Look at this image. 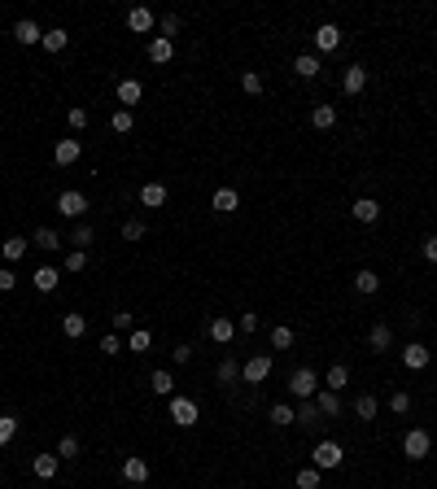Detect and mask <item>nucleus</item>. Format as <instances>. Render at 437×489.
I'll list each match as a JSON object with an SVG mask.
<instances>
[{
	"mask_svg": "<svg viewBox=\"0 0 437 489\" xmlns=\"http://www.w3.org/2000/svg\"><path fill=\"white\" fill-rule=\"evenodd\" d=\"M289 394H293L298 402L315 398V394H319V376H315V367H298L293 376H289Z\"/></svg>",
	"mask_w": 437,
	"mask_h": 489,
	"instance_id": "nucleus-1",
	"label": "nucleus"
},
{
	"mask_svg": "<svg viewBox=\"0 0 437 489\" xmlns=\"http://www.w3.org/2000/svg\"><path fill=\"white\" fill-rule=\"evenodd\" d=\"M311 459H315V467H319V472H332V467H342V463H346V450H342V442H315Z\"/></svg>",
	"mask_w": 437,
	"mask_h": 489,
	"instance_id": "nucleus-2",
	"label": "nucleus"
},
{
	"mask_svg": "<svg viewBox=\"0 0 437 489\" xmlns=\"http://www.w3.org/2000/svg\"><path fill=\"white\" fill-rule=\"evenodd\" d=\"M429 450H433V437H429V428H411L407 437H402V454H407L411 463L429 459Z\"/></svg>",
	"mask_w": 437,
	"mask_h": 489,
	"instance_id": "nucleus-3",
	"label": "nucleus"
},
{
	"mask_svg": "<svg viewBox=\"0 0 437 489\" xmlns=\"http://www.w3.org/2000/svg\"><path fill=\"white\" fill-rule=\"evenodd\" d=\"M267 376H271V354H254V358L240 363V380L245 385H263Z\"/></svg>",
	"mask_w": 437,
	"mask_h": 489,
	"instance_id": "nucleus-4",
	"label": "nucleus"
},
{
	"mask_svg": "<svg viewBox=\"0 0 437 489\" xmlns=\"http://www.w3.org/2000/svg\"><path fill=\"white\" fill-rule=\"evenodd\" d=\"M57 215H66V219H84V215H88V197H84L79 188H66V192L57 197Z\"/></svg>",
	"mask_w": 437,
	"mask_h": 489,
	"instance_id": "nucleus-5",
	"label": "nucleus"
},
{
	"mask_svg": "<svg viewBox=\"0 0 437 489\" xmlns=\"http://www.w3.org/2000/svg\"><path fill=\"white\" fill-rule=\"evenodd\" d=\"M337 48H342V26L319 22V26H315V57H319V53H337Z\"/></svg>",
	"mask_w": 437,
	"mask_h": 489,
	"instance_id": "nucleus-6",
	"label": "nucleus"
},
{
	"mask_svg": "<svg viewBox=\"0 0 437 489\" xmlns=\"http://www.w3.org/2000/svg\"><path fill=\"white\" fill-rule=\"evenodd\" d=\"M171 419L180 424V428H192V424H197V402L192 398H171Z\"/></svg>",
	"mask_w": 437,
	"mask_h": 489,
	"instance_id": "nucleus-7",
	"label": "nucleus"
},
{
	"mask_svg": "<svg viewBox=\"0 0 437 489\" xmlns=\"http://www.w3.org/2000/svg\"><path fill=\"white\" fill-rule=\"evenodd\" d=\"M390 346H394V328H390V323H371V332H367V350H371V354H385Z\"/></svg>",
	"mask_w": 437,
	"mask_h": 489,
	"instance_id": "nucleus-8",
	"label": "nucleus"
},
{
	"mask_svg": "<svg viewBox=\"0 0 437 489\" xmlns=\"http://www.w3.org/2000/svg\"><path fill=\"white\" fill-rule=\"evenodd\" d=\"M206 336H210V341H215V346H228V341L236 336V323L219 315V319H210V323H206Z\"/></svg>",
	"mask_w": 437,
	"mask_h": 489,
	"instance_id": "nucleus-9",
	"label": "nucleus"
},
{
	"mask_svg": "<svg viewBox=\"0 0 437 489\" xmlns=\"http://www.w3.org/2000/svg\"><path fill=\"white\" fill-rule=\"evenodd\" d=\"M363 88H367V70L354 61V66H346V75H342V92H346V96H359Z\"/></svg>",
	"mask_w": 437,
	"mask_h": 489,
	"instance_id": "nucleus-10",
	"label": "nucleus"
},
{
	"mask_svg": "<svg viewBox=\"0 0 437 489\" xmlns=\"http://www.w3.org/2000/svg\"><path fill=\"white\" fill-rule=\"evenodd\" d=\"M311 127H315V132H332V127H337V105L319 101V105L311 109Z\"/></svg>",
	"mask_w": 437,
	"mask_h": 489,
	"instance_id": "nucleus-11",
	"label": "nucleus"
},
{
	"mask_svg": "<svg viewBox=\"0 0 437 489\" xmlns=\"http://www.w3.org/2000/svg\"><path fill=\"white\" fill-rule=\"evenodd\" d=\"M79 153H84V144H79V140H57L53 162H57V166H75V162H79Z\"/></svg>",
	"mask_w": 437,
	"mask_h": 489,
	"instance_id": "nucleus-12",
	"label": "nucleus"
},
{
	"mask_svg": "<svg viewBox=\"0 0 437 489\" xmlns=\"http://www.w3.org/2000/svg\"><path fill=\"white\" fill-rule=\"evenodd\" d=\"M13 40H18V44H40L44 31H40L36 18H22V22H13Z\"/></svg>",
	"mask_w": 437,
	"mask_h": 489,
	"instance_id": "nucleus-13",
	"label": "nucleus"
},
{
	"mask_svg": "<svg viewBox=\"0 0 437 489\" xmlns=\"http://www.w3.org/2000/svg\"><path fill=\"white\" fill-rule=\"evenodd\" d=\"M123 481L144 485V481H149V463H144L140 454H132V459H123Z\"/></svg>",
	"mask_w": 437,
	"mask_h": 489,
	"instance_id": "nucleus-14",
	"label": "nucleus"
},
{
	"mask_svg": "<svg viewBox=\"0 0 437 489\" xmlns=\"http://www.w3.org/2000/svg\"><path fill=\"white\" fill-rule=\"evenodd\" d=\"M171 57H175V40L153 36V40H149V61H153V66H167Z\"/></svg>",
	"mask_w": 437,
	"mask_h": 489,
	"instance_id": "nucleus-15",
	"label": "nucleus"
},
{
	"mask_svg": "<svg viewBox=\"0 0 437 489\" xmlns=\"http://www.w3.org/2000/svg\"><path fill=\"white\" fill-rule=\"evenodd\" d=\"M118 109H132V105H140V96H144V88L136 84V79H123V84H118Z\"/></svg>",
	"mask_w": 437,
	"mask_h": 489,
	"instance_id": "nucleus-16",
	"label": "nucleus"
},
{
	"mask_svg": "<svg viewBox=\"0 0 437 489\" xmlns=\"http://www.w3.org/2000/svg\"><path fill=\"white\" fill-rule=\"evenodd\" d=\"M31 284H36V293H53V288L61 284V271H57V267H36Z\"/></svg>",
	"mask_w": 437,
	"mask_h": 489,
	"instance_id": "nucleus-17",
	"label": "nucleus"
},
{
	"mask_svg": "<svg viewBox=\"0 0 437 489\" xmlns=\"http://www.w3.org/2000/svg\"><path fill=\"white\" fill-rule=\"evenodd\" d=\"M315 406H319V415L337 419V415H342V394H332V389H319V394H315Z\"/></svg>",
	"mask_w": 437,
	"mask_h": 489,
	"instance_id": "nucleus-18",
	"label": "nucleus"
},
{
	"mask_svg": "<svg viewBox=\"0 0 437 489\" xmlns=\"http://www.w3.org/2000/svg\"><path fill=\"white\" fill-rule=\"evenodd\" d=\"M57 467H61L57 454H36V459H31V472H36L40 481H53V476H57Z\"/></svg>",
	"mask_w": 437,
	"mask_h": 489,
	"instance_id": "nucleus-19",
	"label": "nucleus"
},
{
	"mask_svg": "<svg viewBox=\"0 0 437 489\" xmlns=\"http://www.w3.org/2000/svg\"><path fill=\"white\" fill-rule=\"evenodd\" d=\"M153 22H158V18H153V13H149V9H144V5H136V9H127V26H132V31H136V36H144V31H153Z\"/></svg>",
	"mask_w": 437,
	"mask_h": 489,
	"instance_id": "nucleus-20",
	"label": "nucleus"
},
{
	"mask_svg": "<svg viewBox=\"0 0 437 489\" xmlns=\"http://www.w3.org/2000/svg\"><path fill=\"white\" fill-rule=\"evenodd\" d=\"M140 205L144 210H162L167 205V184H144L140 188Z\"/></svg>",
	"mask_w": 437,
	"mask_h": 489,
	"instance_id": "nucleus-21",
	"label": "nucleus"
},
{
	"mask_svg": "<svg viewBox=\"0 0 437 489\" xmlns=\"http://www.w3.org/2000/svg\"><path fill=\"white\" fill-rule=\"evenodd\" d=\"M210 205H215L219 215H232V210L240 205V192H236V188H215V197H210Z\"/></svg>",
	"mask_w": 437,
	"mask_h": 489,
	"instance_id": "nucleus-22",
	"label": "nucleus"
},
{
	"mask_svg": "<svg viewBox=\"0 0 437 489\" xmlns=\"http://www.w3.org/2000/svg\"><path fill=\"white\" fill-rule=\"evenodd\" d=\"M402 363H407L411 371H424V367H429V346H420V341H411V346L402 350Z\"/></svg>",
	"mask_w": 437,
	"mask_h": 489,
	"instance_id": "nucleus-23",
	"label": "nucleus"
},
{
	"mask_svg": "<svg viewBox=\"0 0 437 489\" xmlns=\"http://www.w3.org/2000/svg\"><path fill=\"white\" fill-rule=\"evenodd\" d=\"M350 215L359 219V223H376V219H381V201H371V197H359V201L350 205Z\"/></svg>",
	"mask_w": 437,
	"mask_h": 489,
	"instance_id": "nucleus-24",
	"label": "nucleus"
},
{
	"mask_svg": "<svg viewBox=\"0 0 437 489\" xmlns=\"http://www.w3.org/2000/svg\"><path fill=\"white\" fill-rule=\"evenodd\" d=\"M319 70H323V61H319L315 53H302V57H293V75H298V79H315Z\"/></svg>",
	"mask_w": 437,
	"mask_h": 489,
	"instance_id": "nucleus-25",
	"label": "nucleus"
},
{
	"mask_svg": "<svg viewBox=\"0 0 437 489\" xmlns=\"http://www.w3.org/2000/svg\"><path fill=\"white\" fill-rule=\"evenodd\" d=\"M26 249H31V240H26V236H9L5 244H0V254H5V263H9V267L18 263V258H22Z\"/></svg>",
	"mask_w": 437,
	"mask_h": 489,
	"instance_id": "nucleus-26",
	"label": "nucleus"
},
{
	"mask_svg": "<svg viewBox=\"0 0 437 489\" xmlns=\"http://www.w3.org/2000/svg\"><path fill=\"white\" fill-rule=\"evenodd\" d=\"M346 385H350V367H346V363L328 367V376H323V389H332V394H342Z\"/></svg>",
	"mask_w": 437,
	"mask_h": 489,
	"instance_id": "nucleus-27",
	"label": "nucleus"
},
{
	"mask_svg": "<svg viewBox=\"0 0 437 489\" xmlns=\"http://www.w3.org/2000/svg\"><path fill=\"white\" fill-rule=\"evenodd\" d=\"M267 419L276 424V428H289V424H298V411H293V406H289V402H276V406H271V411H267Z\"/></svg>",
	"mask_w": 437,
	"mask_h": 489,
	"instance_id": "nucleus-28",
	"label": "nucleus"
},
{
	"mask_svg": "<svg viewBox=\"0 0 437 489\" xmlns=\"http://www.w3.org/2000/svg\"><path fill=\"white\" fill-rule=\"evenodd\" d=\"M319 419H323V415H319L315 398H306V402L298 406V424H302V428H311V433H315V428H319Z\"/></svg>",
	"mask_w": 437,
	"mask_h": 489,
	"instance_id": "nucleus-29",
	"label": "nucleus"
},
{
	"mask_svg": "<svg viewBox=\"0 0 437 489\" xmlns=\"http://www.w3.org/2000/svg\"><path fill=\"white\" fill-rule=\"evenodd\" d=\"M44 53H61V48L70 44V31H61V26H53V31H44Z\"/></svg>",
	"mask_w": 437,
	"mask_h": 489,
	"instance_id": "nucleus-30",
	"label": "nucleus"
},
{
	"mask_svg": "<svg viewBox=\"0 0 437 489\" xmlns=\"http://www.w3.org/2000/svg\"><path fill=\"white\" fill-rule=\"evenodd\" d=\"M31 244H36V249H44V254H53V249H61V236L53 232V227H40V232L31 236Z\"/></svg>",
	"mask_w": 437,
	"mask_h": 489,
	"instance_id": "nucleus-31",
	"label": "nucleus"
},
{
	"mask_svg": "<svg viewBox=\"0 0 437 489\" xmlns=\"http://www.w3.org/2000/svg\"><path fill=\"white\" fill-rule=\"evenodd\" d=\"M376 288H381V275H376V271H367V267H363L359 275H354V293H363V297H371Z\"/></svg>",
	"mask_w": 437,
	"mask_h": 489,
	"instance_id": "nucleus-32",
	"label": "nucleus"
},
{
	"mask_svg": "<svg viewBox=\"0 0 437 489\" xmlns=\"http://www.w3.org/2000/svg\"><path fill=\"white\" fill-rule=\"evenodd\" d=\"M61 332H66L70 341H79V336H84V332H88V319H84V315H79V311H75V315H61Z\"/></svg>",
	"mask_w": 437,
	"mask_h": 489,
	"instance_id": "nucleus-33",
	"label": "nucleus"
},
{
	"mask_svg": "<svg viewBox=\"0 0 437 489\" xmlns=\"http://www.w3.org/2000/svg\"><path fill=\"white\" fill-rule=\"evenodd\" d=\"M149 389H153V394H162V398H175V376H171V371H153Z\"/></svg>",
	"mask_w": 437,
	"mask_h": 489,
	"instance_id": "nucleus-34",
	"label": "nucleus"
},
{
	"mask_svg": "<svg viewBox=\"0 0 437 489\" xmlns=\"http://www.w3.org/2000/svg\"><path fill=\"white\" fill-rule=\"evenodd\" d=\"M376 411H381V402L371 398V394H359V398H354V415H359L363 424H367V419H376Z\"/></svg>",
	"mask_w": 437,
	"mask_h": 489,
	"instance_id": "nucleus-35",
	"label": "nucleus"
},
{
	"mask_svg": "<svg viewBox=\"0 0 437 489\" xmlns=\"http://www.w3.org/2000/svg\"><path fill=\"white\" fill-rule=\"evenodd\" d=\"M236 380H240V363L228 354V358L219 363V385H236Z\"/></svg>",
	"mask_w": 437,
	"mask_h": 489,
	"instance_id": "nucleus-36",
	"label": "nucleus"
},
{
	"mask_svg": "<svg viewBox=\"0 0 437 489\" xmlns=\"http://www.w3.org/2000/svg\"><path fill=\"white\" fill-rule=\"evenodd\" d=\"M293 346V328H289V323H276V328H271V350H289Z\"/></svg>",
	"mask_w": 437,
	"mask_h": 489,
	"instance_id": "nucleus-37",
	"label": "nucleus"
},
{
	"mask_svg": "<svg viewBox=\"0 0 437 489\" xmlns=\"http://www.w3.org/2000/svg\"><path fill=\"white\" fill-rule=\"evenodd\" d=\"M109 127H114L118 136H127V132L136 127V114H132V109H114V118H109Z\"/></svg>",
	"mask_w": 437,
	"mask_h": 489,
	"instance_id": "nucleus-38",
	"label": "nucleus"
},
{
	"mask_svg": "<svg viewBox=\"0 0 437 489\" xmlns=\"http://www.w3.org/2000/svg\"><path fill=\"white\" fill-rule=\"evenodd\" d=\"M57 459H79V437L75 433H66V437H61V442H57Z\"/></svg>",
	"mask_w": 437,
	"mask_h": 489,
	"instance_id": "nucleus-39",
	"label": "nucleus"
},
{
	"mask_svg": "<svg viewBox=\"0 0 437 489\" xmlns=\"http://www.w3.org/2000/svg\"><path fill=\"white\" fill-rule=\"evenodd\" d=\"M96 240V232H92V223H75V236H70V244L75 249H88V244Z\"/></svg>",
	"mask_w": 437,
	"mask_h": 489,
	"instance_id": "nucleus-40",
	"label": "nucleus"
},
{
	"mask_svg": "<svg viewBox=\"0 0 437 489\" xmlns=\"http://www.w3.org/2000/svg\"><path fill=\"white\" fill-rule=\"evenodd\" d=\"M153 346V332L149 328H132V336H127V350H149Z\"/></svg>",
	"mask_w": 437,
	"mask_h": 489,
	"instance_id": "nucleus-41",
	"label": "nucleus"
},
{
	"mask_svg": "<svg viewBox=\"0 0 437 489\" xmlns=\"http://www.w3.org/2000/svg\"><path fill=\"white\" fill-rule=\"evenodd\" d=\"M390 411L394 415H407L411 411V394H407V389H394V394H390Z\"/></svg>",
	"mask_w": 437,
	"mask_h": 489,
	"instance_id": "nucleus-42",
	"label": "nucleus"
},
{
	"mask_svg": "<svg viewBox=\"0 0 437 489\" xmlns=\"http://www.w3.org/2000/svg\"><path fill=\"white\" fill-rule=\"evenodd\" d=\"M84 267H88V249H70V254H66V263H61V271H75V275L84 271Z\"/></svg>",
	"mask_w": 437,
	"mask_h": 489,
	"instance_id": "nucleus-43",
	"label": "nucleus"
},
{
	"mask_svg": "<svg viewBox=\"0 0 437 489\" xmlns=\"http://www.w3.org/2000/svg\"><path fill=\"white\" fill-rule=\"evenodd\" d=\"M158 31H162V40H175V36H180V13H167V18H158Z\"/></svg>",
	"mask_w": 437,
	"mask_h": 489,
	"instance_id": "nucleus-44",
	"label": "nucleus"
},
{
	"mask_svg": "<svg viewBox=\"0 0 437 489\" xmlns=\"http://www.w3.org/2000/svg\"><path fill=\"white\" fill-rule=\"evenodd\" d=\"M319 481H323L319 467H302V472H298V489H319Z\"/></svg>",
	"mask_w": 437,
	"mask_h": 489,
	"instance_id": "nucleus-45",
	"label": "nucleus"
},
{
	"mask_svg": "<svg viewBox=\"0 0 437 489\" xmlns=\"http://www.w3.org/2000/svg\"><path fill=\"white\" fill-rule=\"evenodd\" d=\"M240 92L258 96V92H263V75H258V70H245V75H240Z\"/></svg>",
	"mask_w": 437,
	"mask_h": 489,
	"instance_id": "nucleus-46",
	"label": "nucleus"
},
{
	"mask_svg": "<svg viewBox=\"0 0 437 489\" xmlns=\"http://www.w3.org/2000/svg\"><path fill=\"white\" fill-rule=\"evenodd\" d=\"M13 437H18V419H13V415H0V446H9Z\"/></svg>",
	"mask_w": 437,
	"mask_h": 489,
	"instance_id": "nucleus-47",
	"label": "nucleus"
},
{
	"mask_svg": "<svg viewBox=\"0 0 437 489\" xmlns=\"http://www.w3.org/2000/svg\"><path fill=\"white\" fill-rule=\"evenodd\" d=\"M123 240H144V219H127L123 223Z\"/></svg>",
	"mask_w": 437,
	"mask_h": 489,
	"instance_id": "nucleus-48",
	"label": "nucleus"
},
{
	"mask_svg": "<svg viewBox=\"0 0 437 489\" xmlns=\"http://www.w3.org/2000/svg\"><path fill=\"white\" fill-rule=\"evenodd\" d=\"M101 354H109V358H114V354H123V341H118V332H105V336H101Z\"/></svg>",
	"mask_w": 437,
	"mask_h": 489,
	"instance_id": "nucleus-49",
	"label": "nucleus"
},
{
	"mask_svg": "<svg viewBox=\"0 0 437 489\" xmlns=\"http://www.w3.org/2000/svg\"><path fill=\"white\" fill-rule=\"evenodd\" d=\"M18 288V275H13V267H0V293H13Z\"/></svg>",
	"mask_w": 437,
	"mask_h": 489,
	"instance_id": "nucleus-50",
	"label": "nucleus"
},
{
	"mask_svg": "<svg viewBox=\"0 0 437 489\" xmlns=\"http://www.w3.org/2000/svg\"><path fill=\"white\" fill-rule=\"evenodd\" d=\"M66 123L75 127V132H84V127H88V109H79V105H75V109L66 114Z\"/></svg>",
	"mask_w": 437,
	"mask_h": 489,
	"instance_id": "nucleus-51",
	"label": "nucleus"
},
{
	"mask_svg": "<svg viewBox=\"0 0 437 489\" xmlns=\"http://www.w3.org/2000/svg\"><path fill=\"white\" fill-rule=\"evenodd\" d=\"M258 328V315H240L236 319V332H254Z\"/></svg>",
	"mask_w": 437,
	"mask_h": 489,
	"instance_id": "nucleus-52",
	"label": "nucleus"
},
{
	"mask_svg": "<svg viewBox=\"0 0 437 489\" xmlns=\"http://www.w3.org/2000/svg\"><path fill=\"white\" fill-rule=\"evenodd\" d=\"M171 358H175V363H180V367H184V363H188V358H192V346H175V350H171Z\"/></svg>",
	"mask_w": 437,
	"mask_h": 489,
	"instance_id": "nucleus-53",
	"label": "nucleus"
},
{
	"mask_svg": "<svg viewBox=\"0 0 437 489\" xmlns=\"http://www.w3.org/2000/svg\"><path fill=\"white\" fill-rule=\"evenodd\" d=\"M420 249H424V258H429V263H437V236H429L424 244H420Z\"/></svg>",
	"mask_w": 437,
	"mask_h": 489,
	"instance_id": "nucleus-54",
	"label": "nucleus"
},
{
	"mask_svg": "<svg viewBox=\"0 0 437 489\" xmlns=\"http://www.w3.org/2000/svg\"><path fill=\"white\" fill-rule=\"evenodd\" d=\"M118 328H132V315H127V311L114 315V332H118Z\"/></svg>",
	"mask_w": 437,
	"mask_h": 489,
	"instance_id": "nucleus-55",
	"label": "nucleus"
}]
</instances>
